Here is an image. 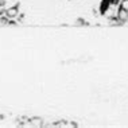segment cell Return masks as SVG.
Segmentation results:
<instances>
[{"instance_id":"277c9868","label":"cell","mask_w":128,"mask_h":128,"mask_svg":"<svg viewBox=\"0 0 128 128\" xmlns=\"http://www.w3.org/2000/svg\"><path fill=\"white\" fill-rule=\"evenodd\" d=\"M120 8L128 11V0H122V2H120Z\"/></svg>"},{"instance_id":"8992f818","label":"cell","mask_w":128,"mask_h":128,"mask_svg":"<svg viewBox=\"0 0 128 128\" xmlns=\"http://www.w3.org/2000/svg\"><path fill=\"white\" fill-rule=\"evenodd\" d=\"M39 122H42V120H39V119H32V124L34 126H39Z\"/></svg>"},{"instance_id":"3957f363","label":"cell","mask_w":128,"mask_h":128,"mask_svg":"<svg viewBox=\"0 0 128 128\" xmlns=\"http://www.w3.org/2000/svg\"><path fill=\"white\" fill-rule=\"evenodd\" d=\"M117 19L123 23L127 22L128 20V11H126V10H123V8H119V11H117Z\"/></svg>"},{"instance_id":"6da1fadb","label":"cell","mask_w":128,"mask_h":128,"mask_svg":"<svg viewBox=\"0 0 128 128\" xmlns=\"http://www.w3.org/2000/svg\"><path fill=\"white\" fill-rule=\"evenodd\" d=\"M4 15L7 16V19H14L16 15H18V4L11 7V8H8V10H6Z\"/></svg>"},{"instance_id":"5b68a950","label":"cell","mask_w":128,"mask_h":128,"mask_svg":"<svg viewBox=\"0 0 128 128\" xmlns=\"http://www.w3.org/2000/svg\"><path fill=\"white\" fill-rule=\"evenodd\" d=\"M120 2L122 0H110V6H117V4H120Z\"/></svg>"},{"instance_id":"7a4b0ae2","label":"cell","mask_w":128,"mask_h":128,"mask_svg":"<svg viewBox=\"0 0 128 128\" xmlns=\"http://www.w3.org/2000/svg\"><path fill=\"white\" fill-rule=\"evenodd\" d=\"M110 7V0H101V4H100V12L102 14V15H105L106 12H108Z\"/></svg>"}]
</instances>
